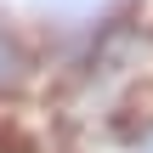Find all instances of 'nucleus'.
<instances>
[{
	"mask_svg": "<svg viewBox=\"0 0 153 153\" xmlns=\"http://www.w3.org/2000/svg\"><path fill=\"white\" fill-rule=\"evenodd\" d=\"M23 74H28V51H23V40H17V34H6V28H0V91H11Z\"/></svg>",
	"mask_w": 153,
	"mask_h": 153,
	"instance_id": "1",
	"label": "nucleus"
},
{
	"mask_svg": "<svg viewBox=\"0 0 153 153\" xmlns=\"http://www.w3.org/2000/svg\"><path fill=\"white\" fill-rule=\"evenodd\" d=\"M131 153H153V119L136 131V142H131Z\"/></svg>",
	"mask_w": 153,
	"mask_h": 153,
	"instance_id": "2",
	"label": "nucleus"
}]
</instances>
